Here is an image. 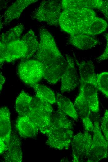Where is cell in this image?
I'll return each instance as SVG.
<instances>
[{"label":"cell","instance_id":"3957f363","mask_svg":"<svg viewBox=\"0 0 108 162\" xmlns=\"http://www.w3.org/2000/svg\"><path fill=\"white\" fill-rule=\"evenodd\" d=\"M96 17L92 9L74 8L63 10L59 17V25L62 30L72 35L80 33Z\"/></svg>","mask_w":108,"mask_h":162},{"label":"cell","instance_id":"8992f818","mask_svg":"<svg viewBox=\"0 0 108 162\" xmlns=\"http://www.w3.org/2000/svg\"><path fill=\"white\" fill-rule=\"evenodd\" d=\"M17 72L20 79L30 86L38 83L43 77L41 64L34 59L22 60L18 66Z\"/></svg>","mask_w":108,"mask_h":162},{"label":"cell","instance_id":"d4e9b609","mask_svg":"<svg viewBox=\"0 0 108 162\" xmlns=\"http://www.w3.org/2000/svg\"><path fill=\"white\" fill-rule=\"evenodd\" d=\"M97 88L108 97V72H102L97 75Z\"/></svg>","mask_w":108,"mask_h":162},{"label":"cell","instance_id":"277c9868","mask_svg":"<svg viewBox=\"0 0 108 162\" xmlns=\"http://www.w3.org/2000/svg\"><path fill=\"white\" fill-rule=\"evenodd\" d=\"M51 104L37 96L33 97L29 110L26 115L45 134L50 123L53 108Z\"/></svg>","mask_w":108,"mask_h":162},{"label":"cell","instance_id":"83f0119b","mask_svg":"<svg viewBox=\"0 0 108 162\" xmlns=\"http://www.w3.org/2000/svg\"><path fill=\"white\" fill-rule=\"evenodd\" d=\"M98 9L102 13L106 19L108 21V0H102V4Z\"/></svg>","mask_w":108,"mask_h":162},{"label":"cell","instance_id":"ac0fdd59","mask_svg":"<svg viewBox=\"0 0 108 162\" xmlns=\"http://www.w3.org/2000/svg\"><path fill=\"white\" fill-rule=\"evenodd\" d=\"M102 2L101 0H63L61 1V9L63 10L74 8L98 9Z\"/></svg>","mask_w":108,"mask_h":162},{"label":"cell","instance_id":"4fadbf2b","mask_svg":"<svg viewBox=\"0 0 108 162\" xmlns=\"http://www.w3.org/2000/svg\"><path fill=\"white\" fill-rule=\"evenodd\" d=\"M36 0H18L15 2L5 11L2 22L0 23V29L3 26L9 24L13 20L19 18L24 10Z\"/></svg>","mask_w":108,"mask_h":162},{"label":"cell","instance_id":"cb8c5ba5","mask_svg":"<svg viewBox=\"0 0 108 162\" xmlns=\"http://www.w3.org/2000/svg\"><path fill=\"white\" fill-rule=\"evenodd\" d=\"M36 92V96L51 104L55 103L56 98L53 92L47 87L37 83L30 86Z\"/></svg>","mask_w":108,"mask_h":162},{"label":"cell","instance_id":"e0dca14e","mask_svg":"<svg viewBox=\"0 0 108 162\" xmlns=\"http://www.w3.org/2000/svg\"><path fill=\"white\" fill-rule=\"evenodd\" d=\"M70 42L81 50H87L95 46L99 43V41L91 36L78 34L70 36Z\"/></svg>","mask_w":108,"mask_h":162},{"label":"cell","instance_id":"8fae6325","mask_svg":"<svg viewBox=\"0 0 108 162\" xmlns=\"http://www.w3.org/2000/svg\"><path fill=\"white\" fill-rule=\"evenodd\" d=\"M67 65L61 77V91L63 93L74 89L78 86L79 79L75 62L72 57L66 55Z\"/></svg>","mask_w":108,"mask_h":162},{"label":"cell","instance_id":"f546056e","mask_svg":"<svg viewBox=\"0 0 108 162\" xmlns=\"http://www.w3.org/2000/svg\"><path fill=\"white\" fill-rule=\"evenodd\" d=\"M0 89L1 92L2 89L3 85L5 82V79L4 77L2 74L1 73L0 74Z\"/></svg>","mask_w":108,"mask_h":162},{"label":"cell","instance_id":"52a82bcc","mask_svg":"<svg viewBox=\"0 0 108 162\" xmlns=\"http://www.w3.org/2000/svg\"><path fill=\"white\" fill-rule=\"evenodd\" d=\"M92 138L89 132L87 131L74 136L71 144L73 162H87L90 154Z\"/></svg>","mask_w":108,"mask_h":162},{"label":"cell","instance_id":"2e32d148","mask_svg":"<svg viewBox=\"0 0 108 162\" xmlns=\"http://www.w3.org/2000/svg\"><path fill=\"white\" fill-rule=\"evenodd\" d=\"M16 126L21 136L24 138H32L38 134L39 129L26 115L19 117Z\"/></svg>","mask_w":108,"mask_h":162},{"label":"cell","instance_id":"4316f807","mask_svg":"<svg viewBox=\"0 0 108 162\" xmlns=\"http://www.w3.org/2000/svg\"><path fill=\"white\" fill-rule=\"evenodd\" d=\"M106 40V44L105 49L103 53L97 59L98 61L104 60L108 59V33L104 35Z\"/></svg>","mask_w":108,"mask_h":162},{"label":"cell","instance_id":"7a4b0ae2","mask_svg":"<svg viewBox=\"0 0 108 162\" xmlns=\"http://www.w3.org/2000/svg\"><path fill=\"white\" fill-rule=\"evenodd\" d=\"M73 124L59 108L52 115L49 126L45 132L47 143L50 147L59 150L67 149L74 136Z\"/></svg>","mask_w":108,"mask_h":162},{"label":"cell","instance_id":"603a6c76","mask_svg":"<svg viewBox=\"0 0 108 162\" xmlns=\"http://www.w3.org/2000/svg\"><path fill=\"white\" fill-rule=\"evenodd\" d=\"M21 39L26 44L28 49L27 54L25 60L30 59L37 51L39 43L35 33L32 29L29 30L23 35Z\"/></svg>","mask_w":108,"mask_h":162},{"label":"cell","instance_id":"5b68a950","mask_svg":"<svg viewBox=\"0 0 108 162\" xmlns=\"http://www.w3.org/2000/svg\"><path fill=\"white\" fill-rule=\"evenodd\" d=\"M61 1L43 0L33 12L31 18L43 22L50 26H57L61 13Z\"/></svg>","mask_w":108,"mask_h":162},{"label":"cell","instance_id":"44dd1931","mask_svg":"<svg viewBox=\"0 0 108 162\" xmlns=\"http://www.w3.org/2000/svg\"><path fill=\"white\" fill-rule=\"evenodd\" d=\"M24 29V25L20 23L2 33L0 36V46H4L20 39Z\"/></svg>","mask_w":108,"mask_h":162},{"label":"cell","instance_id":"7402d4cb","mask_svg":"<svg viewBox=\"0 0 108 162\" xmlns=\"http://www.w3.org/2000/svg\"><path fill=\"white\" fill-rule=\"evenodd\" d=\"M33 98L23 91L20 93L15 102L16 110L19 117L27 114L29 110Z\"/></svg>","mask_w":108,"mask_h":162},{"label":"cell","instance_id":"30bf717a","mask_svg":"<svg viewBox=\"0 0 108 162\" xmlns=\"http://www.w3.org/2000/svg\"><path fill=\"white\" fill-rule=\"evenodd\" d=\"M0 67L5 62H10L19 59L25 60L28 49L26 44L21 39L13 41L4 46H0Z\"/></svg>","mask_w":108,"mask_h":162},{"label":"cell","instance_id":"9c48e42d","mask_svg":"<svg viewBox=\"0 0 108 162\" xmlns=\"http://www.w3.org/2000/svg\"><path fill=\"white\" fill-rule=\"evenodd\" d=\"M80 85L83 86L85 96L91 111L97 113L99 111V102L97 75L95 73L81 74Z\"/></svg>","mask_w":108,"mask_h":162},{"label":"cell","instance_id":"ba28073f","mask_svg":"<svg viewBox=\"0 0 108 162\" xmlns=\"http://www.w3.org/2000/svg\"><path fill=\"white\" fill-rule=\"evenodd\" d=\"M93 124V135L87 162H98L108 156V142L102 133L98 121L96 120Z\"/></svg>","mask_w":108,"mask_h":162},{"label":"cell","instance_id":"7c38bea8","mask_svg":"<svg viewBox=\"0 0 108 162\" xmlns=\"http://www.w3.org/2000/svg\"><path fill=\"white\" fill-rule=\"evenodd\" d=\"M74 105L78 116L82 120L84 129L88 132H93L94 124L91 119V112L86 99L83 88L80 86L79 93L76 98Z\"/></svg>","mask_w":108,"mask_h":162},{"label":"cell","instance_id":"5bb4252c","mask_svg":"<svg viewBox=\"0 0 108 162\" xmlns=\"http://www.w3.org/2000/svg\"><path fill=\"white\" fill-rule=\"evenodd\" d=\"M4 161L21 162L22 159V152L20 140L14 132L11 134L9 145L4 152Z\"/></svg>","mask_w":108,"mask_h":162},{"label":"cell","instance_id":"6da1fadb","mask_svg":"<svg viewBox=\"0 0 108 162\" xmlns=\"http://www.w3.org/2000/svg\"><path fill=\"white\" fill-rule=\"evenodd\" d=\"M39 47L33 56L41 64L43 77L50 84L56 83L67 65V61L59 50L52 35L46 29L39 30Z\"/></svg>","mask_w":108,"mask_h":162},{"label":"cell","instance_id":"f1b7e54d","mask_svg":"<svg viewBox=\"0 0 108 162\" xmlns=\"http://www.w3.org/2000/svg\"><path fill=\"white\" fill-rule=\"evenodd\" d=\"M7 146L2 141L0 140V153L2 154L4 153L7 150Z\"/></svg>","mask_w":108,"mask_h":162},{"label":"cell","instance_id":"484cf974","mask_svg":"<svg viewBox=\"0 0 108 162\" xmlns=\"http://www.w3.org/2000/svg\"><path fill=\"white\" fill-rule=\"evenodd\" d=\"M100 129L105 138L108 142V110L106 109L102 118Z\"/></svg>","mask_w":108,"mask_h":162},{"label":"cell","instance_id":"d6986e66","mask_svg":"<svg viewBox=\"0 0 108 162\" xmlns=\"http://www.w3.org/2000/svg\"><path fill=\"white\" fill-rule=\"evenodd\" d=\"M56 102L58 108L66 115L77 121L78 115L74 105L67 98L59 93L56 97Z\"/></svg>","mask_w":108,"mask_h":162},{"label":"cell","instance_id":"ffe728a7","mask_svg":"<svg viewBox=\"0 0 108 162\" xmlns=\"http://www.w3.org/2000/svg\"><path fill=\"white\" fill-rule=\"evenodd\" d=\"M108 26L107 22L105 20L96 17L81 31L80 33L90 36L97 35L104 31Z\"/></svg>","mask_w":108,"mask_h":162},{"label":"cell","instance_id":"9a60e30c","mask_svg":"<svg viewBox=\"0 0 108 162\" xmlns=\"http://www.w3.org/2000/svg\"><path fill=\"white\" fill-rule=\"evenodd\" d=\"M10 112L8 108L5 106L0 109V140L8 146L11 135L10 121Z\"/></svg>","mask_w":108,"mask_h":162}]
</instances>
